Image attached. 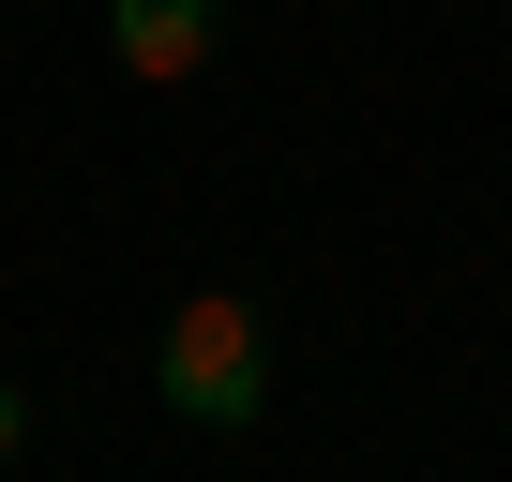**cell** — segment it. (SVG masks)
Wrapping results in <instances>:
<instances>
[{
	"label": "cell",
	"mask_w": 512,
	"mask_h": 482,
	"mask_svg": "<svg viewBox=\"0 0 512 482\" xmlns=\"http://www.w3.org/2000/svg\"><path fill=\"white\" fill-rule=\"evenodd\" d=\"M151 392L196 437H256V407H272V317H256V287H181L166 332H151Z\"/></svg>",
	"instance_id": "obj_1"
},
{
	"label": "cell",
	"mask_w": 512,
	"mask_h": 482,
	"mask_svg": "<svg viewBox=\"0 0 512 482\" xmlns=\"http://www.w3.org/2000/svg\"><path fill=\"white\" fill-rule=\"evenodd\" d=\"M211 46H226V0H106V61H121L136 91L211 76Z\"/></svg>",
	"instance_id": "obj_2"
},
{
	"label": "cell",
	"mask_w": 512,
	"mask_h": 482,
	"mask_svg": "<svg viewBox=\"0 0 512 482\" xmlns=\"http://www.w3.org/2000/svg\"><path fill=\"white\" fill-rule=\"evenodd\" d=\"M16 452H31V392L0 377V467H16Z\"/></svg>",
	"instance_id": "obj_3"
}]
</instances>
